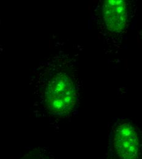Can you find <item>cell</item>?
I'll list each match as a JSON object with an SVG mask.
<instances>
[{
    "label": "cell",
    "instance_id": "cell-1",
    "mask_svg": "<svg viewBox=\"0 0 142 159\" xmlns=\"http://www.w3.org/2000/svg\"><path fill=\"white\" fill-rule=\"evenodd\" d=\"M66 61L54 58L48 61L38 68L36 75V110L55 122L71 118L79 107V85Z\"/></svg>",
    "mask_w": 142,
    "mask_h": 159
},
{
    "label": "cell",
    "instance_id": "cell-5",
    "mask_svg": "<svg viewBox=\"0 0 142 159\" xmlns=\"http://www.w3.org/2000/svg\"><path fill=\"white\" fill-rule=\"evenodd\" d=\"M141 36H142V31H141Z\"/></svg>",
    "mask_w": 142,
    "mask_h": 159
},
{
    "label": "cell",
    "instance_id": "cell-4",
    "mask_svg": "<svg viewBox=\"0 0 142 159\" xmlns=\"http://www.w3.org/2000/svg\"><path fill=\"white\" fill-rule=\"evenodd\" d=\"M16 159H56L55 154L47 148H34Z\"/></svg>",
    "mask_w": 142,
    "mask_h": 159
},
{
    "label": "cell",
    "instance_id": "cell-2",
    "mask_svg": "<svg viewBox=\"0 0 142 159\" xmlns=\"http://www.w3.org/2000/svg\"><path fill=\"white\" fill-rule=\"evenodd\" d=\"M103 159H142V131L136 124L126 118L115 120Z\"/></svg>",
    "mask_w": 142,
    "mask_h": 159
},
{
    "label": "cell",
    "instance_id": "cell-3",
    "mask_svg": "<svg viewBox=\"0 0 142 159\" xmlns=\"http://www.w3.org/2000/svg\"><path fill=\"white\" fill-rule=\"evenodd\" d=\"M130 12L126 1H102L97 16L102 35L115 45L121 42L130 23Z\"/></svg>",
    "mask_w": 142,
    "mask_h": 159
}]
</instances>
